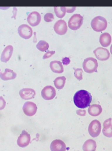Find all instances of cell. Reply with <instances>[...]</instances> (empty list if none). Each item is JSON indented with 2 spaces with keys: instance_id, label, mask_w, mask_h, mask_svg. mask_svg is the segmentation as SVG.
I'll return each instance as SVG.
<instances>
[{
  "instance_id": "1",
  "label": "cell",
  "mask_w": 112,
  "mask_h": 151,
  "mask_svg": "<svg viewBox=\"0 0 112 151\" xmlns=\"http://www.w3.org/2000/svg\"><path fill=\"white\" fill-rule=\"evenodd\" d=\"M92 101L91 94L84 90L78 91L75 94L74 102L77 107L84 109L89 106Z\"/></svg>"
},
{
  "instance_id": "2",
  "label": "cell",
  "mask_w": 112,
  "mask_h": 151,
  "mask_svg": "<svg viewBox=\"0 0 112 151\" xmlns=\"http://www.w3.org/2000/svg\"><path fill=\"white\" fill-rule=\"evenodd\" d=\"M91 26L92 29L96 32H102L106 30L107 27V20L103 17L97 16L92 19Z\"/></svg>"
},
{
  "instance_id": "3",
  "label": "cell",
  "mask_w": 112,
  "mask_h": 151,
  "mask_svg": "<svg viewBox=\"0 0 112 151\" xmlns=\"http://www.w3.org/2000/svg\"><path fill=\"white\" fill-rule=\"evenodd\" d=\"M98 63L96 59L93 58H86L83 63V68L85 72L91 73L97 72Z\"/></svg>"
},
{
  "instance_id": "4",
  "label": "cell",
  "mask_w": 112,
  "mask_h": 151,
  "mask_svg": "<svg viewBox=\"0 0 112 151\" xmlns=\"http://www.w3.org/2000/svg\"><path fill=\"white\" fill-rule=\"evenodd\" d=\"M83 17L80 14L73 15L68 21V27L71 30L76 31L81 27L83 23Z\"/></svg>"
},
{
  "instance_id": "5",
  "label": "cell",
  "mask_w": 112,
  "mask_h": 151,
  "mask_svg": "<svg viewBox=\"0 0 112 151\" xmlns=\"http://www.w3.org/2000/svg\"><path fill=\"white\" fill-rule=\"evenodd\" d=\"M102 127L100 122L97 120H94L91 121L89 127V133L92 137H97L101 132Z\"/></svg>"
},
{
  "instance_id": "6",
  "label": "cell",
  "mask_w": 112,
  "mask_h": 151,
  "mask_svg": "<svg viewBox=\"0 0 112 151\" xmlns=\"http://www.w3.org/2000/svg\"><path fill=\"white\" fill-rule=\"evenodd\" d=\"M18 32L20 37L25 40H28L33 35V30L27 24H22L19 26Z\"/></svg>"
},
{
  "instance_id": "7",
  "label": "cell",
  "mask_w": 112,
  "mask_h": 151,
  "mask_svg": "<svg viewBox=\"0 0 112 151\" xmlns=\"http://www.w3.org/2000/svg\"><path fill=\"white\" fill-rule=\"evenodd\" d=\"M24 113L27 116L31 117L36 114L38 107L35 103L28 101L24 104L23 107Z\"/></svg>"
},
{
  "instance_id": "8",
  "label": "cell",
  "mask_w": 112,
  "mask_h": 151,
  "mask_svg": "<svg viewBox=\"0 0 112 151\" xmlns=\"http://www.w3.org/2000/svg\"><path fill=\"white\" fill-rule=\"evenodd\" d=\"M41 96L46 100H50L54 99L56 96V90L52 86H46L41 91Z\"/></svg>"
},
{
  "instance_id": "9",
  "label": "cell",
  "mask_w": 112,
  "mask_h": 151,
  "mask_svg": "<svg viewBox=\"0 0 112 151\" xmlns=\"http://www.w3.org/2000/svg\"><path fill=\"white\" fill-rule=\"evenodd\" d=\"M93 52L96 58L101 61L108 60L111 56L109 50L104 48L99 47L94 50Z\"/></svg>"
},
{
  "instance_id": "10",
  "label": "cell",
  "mask_w": 112,
  "mask_h": 151,
  "mask_svg": "<svg viewBox=\"0 0 112 151\" xmlns=\"http://www.w3.org/2000/svg\"><path fill=\"white\" fill-rule=\"evenodd\" d=\"M30 136L26 131L23 130L18 138L17 143L21 148H25L29 145L30 142Z\"/></svg>"
},
{
  "instance_id": "11",
  "label": "cell",
  "mask_w": 112,
  "mask_h": 151,
  "mask_svg": "<svg viewBox=\"0 0 112 151\" xmlns=\"http://www.w3.org/2000/svg\"><path fill=\"white\" fill-rule=\"evenodd\" d=\"M55 32L59 35H64L67 32L68 27L65 20L60 19L57 21L54 26Z\"/></svg>"
},
{
  "instance_id": "12",
  "label": "cell",
  "mask_w": 112,
  "mask_h": 151,
  "mask_svg": "<svg viewBox=\"0 0 112 151\" xmlns=\"http://www.w3.org/2000/svg\"><path fill=\"white\" fill-rule=\"evenodd\" d=\"M41 16L38 12H30L27 18V21L30 25L32 27L37 26L41 21Z\"/></svg>"
},
{
  "instance_id": "13",
  "label": "cell",
  "mask_w": 112,
  "mask_h": 151,
  "mask_svg": "<svg viewBox=\"0 0 112 151\" xmlns=\"http://www.w3.org/2000/svg\"><path fill=\"white\" fill-rule=\"evenodd\" d=\"M19 93L21 98L24 100L32 99L36 95L34 90L28 88L22 89L19 91Z\"/></svg>"
},
{
  "instance_id": "14",
  "label": "cell",
  "mask_w": 112,
  "mask_h": 151,
  "mask_svg": "<svg viewBox=\"0 0 112 151\" xmlns=\"http://www.w3.org/2000/svg\"><path fill=\"white\" fill-rule=\"evenodd\" d=\"M50 149L51 151H66L67 147L63 141L57 139L52 142Z\"/></svg>"
},
{
  "instance_id": "15",
  "label": "cell",
  "mask_w": 112,
  "mask_h": 151,
  "mask_svg": "<svg viewBox=\"0 0 112 151\" xmlns=\"http://www.w3.org/2000/svg\"><path fill=\"white\" fill-rule=\"evenodd\" d=\"M13 52V47L11 45L7 46L4 50L1 55V60L3 63H6L10 59Z\"/></svg>"
},
{
  "instance_id": "16",
  "label": "cell",
  "mask_w": 112,
  "mask_h": 151,
  "mask_svg": "<svg viewBox=\"0 0 112 151\" xmlns=\"http://www.w3.org/2000/svg\"><path fill=\"white\" fill-rule=\"evenodd\" d=\"M50 67L52 71L55 73L60 74L64 72L63 65L60 61H52L50 63Z\"/></svg>"
},
{
  "instance_id": "17",
  "label": "cell",
  "mask_w": 112,
  "mask_h": 151,
  "mask_svg": "<svg viewBox=\"0 0 112 151\" xmlns=\"http://www.w3.org/2000/svg\"><path fill=\"white\" fill-rule=\"evenodd\" d=\"M112 38L111 35L108 33L102 34L99 38V42L102 47H107L111 45Z\"/></svg>"
},
{
  "instance_id": "18",
  "label": "cell",
  "mask_w": 112,
  "mask_h": 151,
  "mask_svg": "<svg viewBox=\"0 0 112 151\" xmlns=\"http://www.w3.org/2000/svg\"><path fill=\"white\" fill-rule=\"evenodd\" d=\"M17 74L12 70L5 69L4 73H0V78L3 81L14 80L16 78Z\"/></svg>"
},
{
  "instance_id": "19",
  "label": "cell",
  "mask_w": 112,
  "mask_h": 151,
  "mask_svg": "<svg viewBox=\"0 0 112 151\" xmlns=\"http://www.w3.org/2000/svg\"><path fill=\"white\" fill-rule=\"evenodd\" d=\"M103 109L102 106L98 104H93L90 106L88 109L89 114L93 117H96L102 113Z\"/></svg>"
},
{
  "instance_id": "20",
  "label": "cell",
  "mask_w": 112,
  "mask_h": 151,
  "mask_svg": "<svg viewBox=\"0 0 112 151\" xmlns=\"http://www.w3.org/2000/svg\"><path fill=\"white\" fill-rule=\"evenodd\" d=\"M96 142L92 139H89L84 142L83 150L84 151H96Z\"/></svg>"
},
{
  "instance_id": "21",
  "label": "cell",
  "mask_w": 112,
  "mask_h": 151,
  "mask_svg": "<svg viewBox=\"0 0 112 151\" xmlns=\"http://www.w3.org/2000/svg\"><path fill=\"white\" fill-rule=\"evenodd\" d=\"M66 78L64 76L58 77L54 81V83L56 88L61 90L64 88L66 83Z\"/></svg>"
},
{
  "instance_id": "22",
  "label": "cell",
  "mask_w": 112,
  "mask_h": 151,
  "mask_svg": "<svg viewBox=\"0 0 112 151\" xmlns=\"http://www.w3.org/2000/svg\"><path fill=\"white\" fill-rule=\"evenodd\" d=\"M37 49L41 52H45L48 49L49 47V44L44 40H40L37 44Z\"/></svg>"
},
{
  "instance_id": "23",
  "label": "cell",
  "mask_w": 112,
  "mask_h": 151,
  "mask_svg": "<svg viewBox=\"0 0 112 151\" xmlns=\"http://www.w3.org/2000/svg\"><path fill=\"white\" fill-rule=\"evenodd\" d=\"M55 12L58 18H62L65 16L66 12V7H55Z\"/></svg>"
},
{
  "instance_id": "24",
  "label": "cell",
  "mask_w": 112,
  "mask_h": 151,
  "mask_svg": "<svg viewBox=\"0 0 112 151\" xmlns=\"http://www.w3.org/2000/svg\"><path fill=\"white\" fill-rule=\"evenodd\" d=\"M83 71L82 69L78 68V69H75L74 73L75 77L77 80L81 81L83 79Z\"/></svg>"
},
{
  "instance_id": "25",
  "label": "cell",
  "mask_w": 112,
  "mask_h": 151,
  "mask_svg": "<svg viewBox=\"0 0 112 151\" xmlns=\"http://www.w3.org/2000/svg\"><path fill=\"white\" fill-rule=\"evenodd\" d=\"M103 133L105 136L107 137H112V125L108 129H103Z\"/></svg>"
},
{
  "instance_id": "26",
  "label": "cell",
  "mask_w": 112,
  "mask_h": 151,
  "mask_svg": "<svg viewBox=\"0 0 112 151\" xmlns=\"http://www.w3.org/2000/svg\"><path fill=\"white\" fill-rule=\"evenodd\" d=\"M54 19V15L51 13H47L44 16V19L47 22H52Z\"/></svg>"
},
{
  "instance_id": "27",
  "label": "cell",
  "mask_w": 112,
  "mask_h": 151,
  "mask_svg": "<svg viewBox=\"0 0 112 151\" xmlns=\"http://www.w3.org/2000/svg\"><path fill=\"white\" fill-rule=\"evenodd\" d=\"M103 128L104 129H108L110 128L112 126V119L110 118L108 119L105 121L103 123Z\"/></svg>"
},
{
  "instance_id": "28",
  "label": "cell",
  "mask_w": 112,
  "mask_h": 151,
  "mask_svg": "<svg viewBox=\"0 0 112 151\" xmlns=\"http://www.w3.org/2000/svg\"><path fill=\"white\" fill-rule=\"evenodd\" d=\"M55 51H49L47 52L44 55L43 57V59H47L50 58V57L53 55L55 54Z\"/></svg>"
},
{
  "instance_id": "29",
  "label": "cell",
  "mask_w": 112,
  "mask_h": 151,
  "mask_svg": "<svg viewBox=\"0 0 112 151\" xmlns=\"http://www.w3.org/2000/svg\"><path fill=\"white\" fill-rule=\"evenodd\" d=\"M6 101L2 96H0V111L3 110L6 106Z\"/></svg>"
},
{
  "instance_id": "30",
  "label": "cell",
  "mask_w": 112,
  "mask_h": 151,
  "mask_svg": "<svg viewBox=\"0 0 112 151\" xmlns=\"http://www.w3.org/2000/svg\"><path fill=\"white\" fill-rule=\"evenodd\" d=\"M77 114L79 116H84L86 115V112L85 110H78L76 111Z\"/></svg>"
},
{
  "instance_id": "31",
  "label": "cell",
  "mask_w": 112,
  "mask_h": 151,
  "mask_svg": "<svg viewBox=\"0 0 112 151\" xmlns=\"http://www.w3.org/2000/svg\"><path fill=\"white\" fill-rule=\"evenodd\" d=\"M62 63L63 65H67L70 63V60L69 58L65 57L62 59Z\"/></svg>"
},
{
  "instance_id": "32",
  "label": "cell",
  "mask_w": 112,
  "mask_h": 151,
  "mask_svg": "<svg viewBox=\"0 0 112 151\" xmlns=\"http://www.w3.org/2000/svg\"><path fill=\"white\" fill-rule=\"evenodd\" d=\"M76 7H66V12H72L74 11L75 10Z\"/></svg>"
},
{
  "instance_id": "33",
  "label": "cell",
  "mask_w": 112,
  "mask_h": 151,
  "mask_svg": "<svg viewBox=\"0 0 112 151\" xmlns=\"http://www.w3.org/2000/svg\"><path fill=\"white\" fill-rule=\"evenodd\" d=\"M110 50H111V54L112 55V45H111V49H110Z\"/></svg>"
}]
</instances>
